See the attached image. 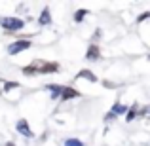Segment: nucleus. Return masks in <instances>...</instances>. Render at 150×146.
<instances>
[{
  "label": "nucleus",
  "instance_id": "f257e3e1",
  "mask_svg": "<svg viewBox=\"0 0 150 146\" xmlns=\"http://www.w3.org/2000/svg\"><path fill=\"white\" fill-rule=\"evenodd\" d=\"M59 63L53 61H46V59H33L27 66H23L21 72L25 76H40V74H53L59 72Z\"/></svg>",
  "mask_w": 150,
  "mask_h": 146
},
{
  "label": "nucleus",
  "instance_id": "f03ea898",
  "mask_svg": "<svg viewBox=\"0 0 150 146\" xmlns=\"http://www.w3.org/2000/svg\"><path fill=\"white\" fill-rule=\"evenodd\" d=\"M0 27L4 30H8V32H19V30L25 29V21L19 19V17L8 15V17H0Z\"/></svg>",
  "mask_w": 150,
  "mask_h": 146
},
{
  "label": "nucleus",
  "instance_id": "7ed1b4c3",
  "mask_svg": "<svg viewBox=\"0 0 150 146\" xmlns=\"http://www.w3.org/2000/svg\"><path fill=\"white\" fill-rule=\"evenodd\" d=\"M33 46V42L30 40H27V38H23V40H15V42H11V44H8V55H19V53H23V51H27Z\"/></svg>",
  "mask_w": 150,
  "mask_h": 146
},
{
  "label": "nucleus",
  "instance_id": "20e7f679",
  "mask_svg": "<svg viewBox=\"0 0 150 146\" xmlns=\"http://www.w3.org/2000/svg\"><path fill=\"white\" fill-rule=\"evenodd\" d=\"M15 131L19 133V135H23L25 139H33L34 137V133H33V129H30V125H29V121L27 120H17V123H15Z\"/></svg>",
  "mask_w": 150,
  "mask_h": 146
},
{
  "label": "nucleus",
  "instance_id": "39448f33",
  "mask_svg": "<svg viewBox=\"0 0 150 146\" xmlns=\"http://www.w3.org/2000/svg\"><path fill=\"white\" fill-rule=\"evenodd\" d=\"M99 59H101V48L99 44L91 42L88 46V51H86V61H99Z\"/></svg>",
  "mask_w": 150,
  "mask_h": 146
},
{
  "label": "nucleus",
  "instance_id": "423d86ee",
  "mask_svg": "<svg viewBox=\"0 0 150 146\" xmlns=\"http://www.w3.org/2000/svg\"><path fill=\"white\" fill-rule=\"evenodd\" d=\"M80 95H82V93L78 91V89L70 87V85H65V87H63V93H61V99H59V101H61V102H67V101H72V99L80 97Z\"/></svg>",
  "mask_w": 150,
  "mask_h": 146
},
{
  "label": "nucleus",
  "instance_id": "0eeeda50",
  "mask_svg": "<svg viewBox=\"0 0 150 146\" xmlns=\"http://www.w3.org/2000/svg\"><path fill=\"white\" fill-rule=\"evenodd\" d=\"M74 80H88V82H93V84H95V82H99V78H97L89 68H82V70H78V74L74 76Z\"/></svg>",
  "mask_w": 150,
  "mask_h": 146
},
{
  "label": "nucleus",
  "instance_id": "6e6552de",
  "mask_svg": "<svg viewBox=\"0 0 150 146\" xmlns=\"http://www.w3.org/2000/svg\"><path fill=\"white\" fill-rule=\"evenodd\" d=\"M38 25L40 27H50L51 25V11H50V8H44V10L40 11V15H38Z\"/></svg>",
  "mask_w": 150,
  "mask_h": 146
},
{
  "label": "nucleus",
  "instance_id": "1a4fd4ad",
  "mask_svg": "<svg viewBox=\"0 0 150 146\" xmlns=\"http://www.w3.org/2000/svg\"><path fill=\"white\" fill-rule=\"evenodd\" d=\"M63 87H65V85H59V84H48L46 85V89H50V95H51L53 101H59V99H61Z\"/></svg>",
  "mask_w": 150,
  "mask_h": 146
},
{
  "label": "nucleus",
  "instance_id": "9d476101",
  "mask_svg": "<svg viewBox=\"0 0 150 146\" xmlns=\"http://www.w3.org/2000/svg\"><path fill=\"white\" fill-rule=\"evenodd\" d=\"M127 110H129V108H127L125 104H122L120 101H116V102L112 104V108H110V112H112L114 116H124V118H125V114H127Z\"/></svg>",
  "mask_w": 150,
  "mask_h": 146
},
{
  "label": "nucleus",
  "instance_id": "9b49d317",
  "mask_svg": "<svg viewBox=\"0 0 150 146\" xmlns=\"http://www.w3.org/2000/svg\"><path fill=\"white\" fill-rule=\"evenodd\" d=\"M139 102H133L131 106H129V110H127V114H125V121H133L137 116H139Z\"/></svg>",
  "mask_w": 150,
  "mask_h": 146
},
{
  "label": "nucleus",
  "instance_id": "f8f14e48",
  "mask_svg": "<svg viewBox=\"0 0 150 146\" xmlns=\"http://www.w3.org/2000/svg\"><path fill=\"white\" fill-rule=\"evenodd\" d=\"M88 13H89L88 10H76L74 11V23H82L86 17H88Z\"/></svg>",
  "mask_w": 150,
  "mask_h": 146
},
{
  "label": "nucleus",
  "instance_id": "ddd939ff",
  "mask_svg": "<svg viewBox=\"0 0 150 146\" xmlns=\"http://www.w3.org/2000/svg\"><path fill=\"white\" fill-rule=\"evenodd\" d=\"M21 87V84L19 82H4V85H2V91H11V89H19Z\"/></svg>",
  "mask_w": 150,
  "mask_h": 146
},
{
  "label": "nucleus",
  "instance_id": "4468645a",
  "mask_svg": "<svg viewBox=\"0 0 150 146\" xmlns=\"http://www.w3.org/2000/svg\"><path fill=\"white\" fill-rule=\"evenodd\" d=\"M63 146H84V142H82L80 139H67L65 142H63Z\"/></svg>",
  "mask_w": 150,
  "mask_h": 146
},
{
  "label": "nucleus",
  "instance_id": "2eb2a0df",
  "mask_svg": "<svg viewBox=\"0 0 150 146\" xmlns=\"http://www.w3.org/2000/svg\"><path fill=\"white\" fill-rule=\"evenodd\" d=\"M139 116H143V118H146V120H150V106L141 108V110H139Z\"/></svg>",
  "mask_w": 150,
  "mask_h": 146
},
{
  "label": "nucleus",
  "instance_id": "dca6fc26",
  "mask_svg": "<svg viewBox=\"0 0 150 146\" xmlns=\"http://www.w3.org/2000/svg\"><path fill=\"white\" fill-rule=\"evenodd\" d=\"M146 19H150V10H148V11H144V13H141L139 17H137V23H144Z\"/></svg>",
  "mask_w": 150,
  "mask_h": 146
},
{
  "label": "nucleus",
  "instance_id": "f3484780",
  "mask_svg": "<svg viewBox=\"0 0 150 146\" xmlns=\"http://www.w3.org/2000/svg\"><path fill=\"white\" fill-rule=\"evenodd\" d=\"M116 118H118V116H114L112 112H106V114H105V121H106V123H110V121H114Z\"/></svg>",
  "mask_w": 150,
  "mask_h": 146
},
{
  "label": "nucleus",
  "instance_id": "a211bd4d",
  "mask_svg": "<svg viewBox=\"0 0 150 146\" xmlns=\"http://www.w3.org/2000/svg\"><path fill=\"white\" fill-rule=\"evenodd\" d=\"M4 146H15V142H6Z\"/></svg>",
  "mask_w": 150,
  "mask_h": 146
},
{
  "label": "nucleus",
  "instance_id": "6ab92c4d",
  "mask_svg": "<svg viewBox=\"0 0 150 146\" xmlns=\"http://www.w3.org/2000/svg\"><path fill=\"white\" fill-rule=\"evenodd\" d=\"M146 59H148V61H150V53H148V55H146Z\"/></svg>",
  "mask_w": 150,
  "mask_h": 146
}]
</instances>
